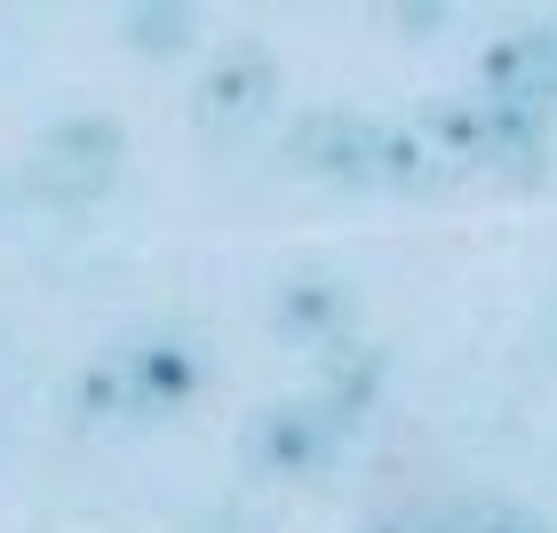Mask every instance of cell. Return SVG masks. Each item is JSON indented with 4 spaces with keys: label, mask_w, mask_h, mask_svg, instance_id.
<instances>
[{
    "label": "cell",
    "mask_w": 557,
    "mask_h": 533,
    "mask_svg": "<svg viewBox=\"0 0 557 533\" xmlns=\"http://www.w3.org/2000/svg\"><path fill=\"white\" fill-rule=\"evenodd\" d=\"M112 367H120V383H128L136 422H151V414H175V406H191V398H199V383H208L199 350H191V343H175V335H151V343L112 350Z\"/></svg>",
    "instance_id": "5"
},
{
    "label": "cell",
    "mask_w": 557,
    "mask_h": 533,
    "mask_svg": "<svg viewBox=\"0 0 557 533\" xmlns=\"http://www.w3.org/2000/svg\"><path fill=\"white\" fill-rule=\"evenodd\" d=\"M542 48H549V88H557V24H542Z\"/></svg>",
    "instance_id": "15"
},
{
    "label": "cell",
    "mask_w": 557,
    "mask_h": 533,
    "mask_svg": "<svg viewBox=\"0 0 557 533\" xmlns=\"http://www.w3.org/2000/svg\"><path fill=\"white\" fill-rule=\"evenodd\" d=\"M367 533H438V525H422V518H374Z\"/></svg>",
    "instance_id": "14"
},
{
    "label": "cell",
    "mask_w": 557,
    "mask_h": 533,
    "mask_svg": "<svg viewBox=\"0 0 557 533\" xmlns=\"http://www.w3.org/2000/svg\"><path fill=\"white\" fill-rule=\"evenodd\" d=\"M414 128L430 136V151H438L446 168H486V136H494L486 96H430Z\"/></svg>",
    "instance_id": "8"
},
{
    "label": "cell",
    "mask_w": 557,
    "mask_h": 533,
    "mask_svg": "<svg viewBox=\"0 0 557 533\" xmlns=\"http://www.w3.org/2000/svg\"><path fill=\"white\" fill-rule=\"evenodd\" d=\"M120 33H128V48H144V57H175V48H191V9H175V0H160V9H120Z\"/></svg>",
    "instance_id": "10"
},
{
    "label": "cell",
    "mask_w": 557,
    "mask_h": 533,
    "mask_svg": "<svg viewBox=\"0 0 557 533\" xmlns=\"http://www.w3.org/2000/svg\"><path fill=\"white\" fill-rule=\"evenodd\" d=\"M478 80H486V96H502V104H549V48H542V24L534 33H502L486 57H478Z\"/></svg>",
    "instance_id": "7"
},
{
    "label": "cell",
    "mask_w": 557,
    "mask_h": 533,
    "mask_svg": "<svg viewBox=\"0 0 557 533\" xmlns=\"http://www.w3.org/2000/svg\"><path fill=\"white\" fill-rule=\"evenodd\" d=\"M350 319H359V302H350V287L343 278H326V271H302V278H287V287L271 295V326L287 343H350Z\"/></svg>",
    "instance_id": "6"
},
{
    "label": "cell",
    "mask_w": 557,
    "mask_h": 533,
    "mask_svg": "<svg viewBox=\"0 0 557 533\" xmlns=\"http://www.w3.org/2000/svg\"><path fill=\"white\" fill-rule=\"evenodd\" d=\"M278 104V64H271V48L256 40H239V48H223V57L199 72V96H191V112H199V128H215V136H239V128H256V120Z\"/></svg>",
    "instance_id": "3"
},
{
    "label": "cell",
    "mask_w": 557,
    "mask_h": 533,
    "mask_svg": "<svg viewBox=\"0 0 557 533\" xmlns=\"http://www.w3.org/2000/svg\"><path fill=\"white\" fill-rule=\"evenodd\" d=\"M350 430L326 414V406H263L247 422V470L263 478H319L326 462L343 454Z\"/></svg>",
    "instance_id": "2"
},
{
    "label": "cell",
    "mask_w": 557,
    "mask_h": 533,
    "mask_svg": "<svg viewBox=\"0 0 557 533\" xmlns=\"http://www.w3.org/2000/svg\"><path fill=\"white\" fill-rule=\"evenodd\" d=\"M438 175V151L422 128H383V184H430Z\"/></svg>",
    "instance_id": "11"
},
{
    "label": "cell",
    "mask_w": 557,
    "mask_h": 533,
    "mask_svg": "<svg viewBox=\"0 0 557 533\" xmlns=\"http://www.w3.org/2000/svg\"><path fill=\"white\" fill-rule=\"evenodd\" d=\"M438 533H549V518L518 510V501H478V510H454V518H438Z\"/></svg>",
    "instance_id": "12"
},
{
    "label": "cell",
    "mask_w": 557,
    "mask_h": 533,
    "mask_svg": "<svg viewBox=\"0 0 557 533\" xmlns=\"http://www.w3.org/2000/svg\"><path fill=\"white\" fill-rule=\"evenodd\" d=\"M128 168V136L120 120L104 112H81V120H57L33 151V191L57 199V208H81V199H104Z\"/></svg>",
    "instance_id": "1"
},
{
    "label": "cell",
    "mask_w": 557,
    "mask_h": 533,
    "mask_svg": "<svg viewBox=\"0 0 557 533\" xmlns=\"http://www.w3.org/2000/svg\"><path fill=\"white\" fill-rule=\"evenodd\" d=\"M383 350H367V343H343L335 350V367H326V414H335L343 430H359V414L374 398H383Z\"/></svg>",
    "instance_id": "9"
},
{
    "label": "cell",
    "mask_w": 557,
    "mask_h": 533,
    "mask_svg": "<svg viewBox=\"0 0 557 533\" xmlns=\"http://www.w3.org/2000/svg\"><path fill=\"white\" fill-rule=\"evenodd\" d=\"M391 24H398V33H438V24H446V9H398Z\"/></svg>",
    "instance_id": "13"
},
{
    "label": "cell",
    "mask_w": 557,
    "mask_h": 533,
    "mask_svg": "<svg viewBox=\"0 0 557 533\" xmlns=\"http://www.w3.org/2000/svg\"><path fill=\"white\" fill-rule=\"evenodd\" d=\"M295 168L319 175V184H343V191L383 184V120H359V112H311V120L295 128Z\"/></svg>",
    "instance_id": "4"
}]
</instances>
